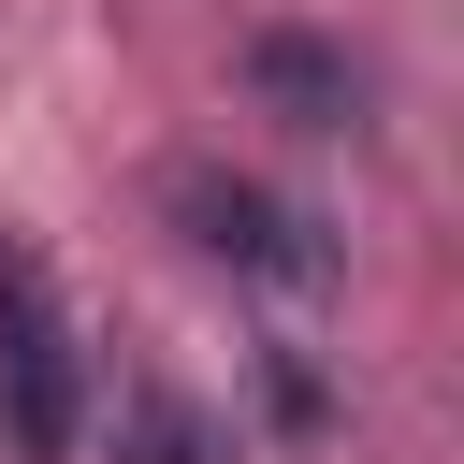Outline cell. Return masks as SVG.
<instances>
[{
    "instance_id": "obj_1",
    "label": "cell",
    "mask_w": 464,
    "mask_h": 464,
    "mask_svg": "<svg viewBox=\"0 0 464 464\" xmlns=\"http://www.w3.org/2000/svg\"><path fill=\"white\" fill-rule=\"evenodd\" d=\"M0 420L29 464L72 450V334H58V290L44 261H0Z\"/></svg>"
},
{
    "instance_id": "obj_2",
    "label": "cell",
    "mask_w": 464,
    "mask_h": 464,
    "mask_svg": "<svg viewBox=\"0 0 464 464\" xmlns=\"http://www.w3.org/2000/svg\"><path fill=\"white\" fill-rule=\"evenodd\" d=\"M174 218H188V246H203V261H232V276H276V290H304V276H319L304 218H290L276 188H246V174H174Z\"/></svg>"
},
{
    "instance_id": "obj_3",
    "label": "cell",
    "mask_w": 464,
    "mask_h": 464,
    "mask_svg": "<svg viewBox=\"0 0 464 464\" xmlns=\"http://www.w3.org/2000/svg\"><path fill=\"white\" fill-rule=\"evenodd\" d=\"M246 87H261L276 116H304V130H348V102H362V72H348L334 44H304V29H261V44H246Z\"/></svg>"
}]
</instances>
